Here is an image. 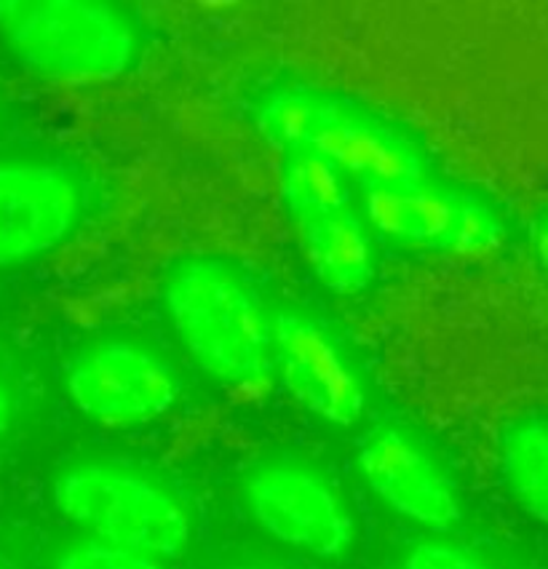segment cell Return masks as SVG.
<instances>
[{"mask_svg": "<svg viewBox=\"0 0 548 569\" xmlns=\"http://www.w3.org/2000/svg\"><path fill=\"white\" fill-rule=\"evenodd\" d=\"M9 422H11V401L6 396V390L0 388V436L9 431Z\"/></svg>", "mask_w": 548, "mask_h": 569, "instance_id": "cell-17", "label": "cell"}, {"mask_svg": "<svg viewBox=\"0 0 548 569\" xmlns=\"http://www.w3.org/2000/svg\"><path fill=\"white\" fill-rule=\"evenodd\" d=\"M54 569H167L163 561L102 540H83L57 556Z\"/></svg>", "mask_w": 548, "mask_h": 569, "instance_id": "cell-14", "label": "cell"}, {"mask_svg": "<svg viewBox=\"0 0 548 569\" xmlns=\"http://www.w3.org/2000/svg\"><path fill=\"white\" fill-rule=\"evenodd\" d=\"M262 131L289 153L308 150L367 190L426 182L428 156L401 126L323 91H283L260 110Z\"/></svg>", "mask_w": 548, "mask_h": 569, "instance_id": "cell-1", "label": "cell"}, {"mask_svg": "<svg viewBox=\"0 0 548 569\" xmlns=\"http://www.w3.org/2000/svg\"><path fill=\"white\" fill-rule=\"evenodd\" d=\"M308 260L323 283L338 292H359L375 270L372 230L351 211L300 222Z\"/></svg>", "mask_w": 548, "mask_h": 569, "instance_id": "cell-11", "label": "cell"}, {"mask_svg": "<svg viewBox=\"0 0 548 569\" xmlns=\"http://www.w3.org/2000/svg\"><path fill=\"white\" fill-rule=\"evenodd\" d=\"M351 184L340 169L308 150L289 153L281 169L283 201L300 217V222L348 211Z\"/></svg>", "mask_w": 548, "mask_h": 569, "instance_id": "cell-13", "label": "cell"}, {"mask_svg": "<svg viewBox=\"0 0 548 569\" xmlns=\"http://www.w3.org/2000/svg\"><path fill=\"white\" fill-rule=\"evenodd\" d=\"M359 471L382 506L422 529L445 532L464 519L458 487L420 441L386 426L359 445Z\"/></svg>", "mask_w": 548, "mask_h": 569, "instance_id": "cell-9", "label": "cell"}, {"mask_svg": "<svg viewBox=\"0 0 548 569\" xmlns=\"http://www.w3.org/2000/svg\"><path fill=\"white\" fill-rule=\"evenodd\" d=\"M86 209L83 184L49 161H0V268L54 251L76 233Z\"/></svg>", "mask_w": 548, "mask_h": 569, "instance_id": "cell-7", "label": "cell"}, {"mask_svg": "<svg viewBox=\"0 0 548 569\" xmlns=\"http://www.w3.org/2000/svg\"><path fill=\"white\" fill-rule=\"evenodd\" d=\"M273 363L289 396L329 426H353L365 412L359 375L321 327L283 316L273 327Z\"/></svg>", "mask_w": 548, "mask_h": 569, "instance_id": "cell-10", "label": "cell"}, {"mask_svg": "<svg viewBox=\"0 0 548 569\" xmlns=\"http://www.w3.org/2000/svg\"><path fill=\"white\" fill-rule=\"evenodd\" d=\"M532 247H535V257H538V262L548 270V209L538 217V222H535Z\"/></svg>", "mask_w": 548, "mask_h": 569, "instance_id": "cell-16", "label": "cell"}, {"mask_svg": "<svg viewBox=\"0 0 548 569\" xmlns=\"http://www.w3.org/2000/svg\"><path fill=\"white\" fill-rule=\"evenodd\" d=\"M247 508L276 542L316 559H338L353 542L346 502L308 468L289 462L260 468L247 485Z\"/></svg>", "mask_w": 548, "mask_h": 569, "instance_id": "cell-6", "label": "cell"}, {"mask_svg": "<svg viewBox=\"0 0 548 569\" xmlns=\"http://www.w3.org/2000/svg\"><path fill=\"white\" fill-rule=\"evenodd\" d=\"M365 222L386 241L426 251H477L500 238L490 207L428 182L367 190Z\"/></svg>", "mask_w": 548, "mask_h": 569, "instance_id": "cell-8", "label": "cell"}, {"mask_svg": "<svg viewBox=\"0 0 548 569\" xmlns=\"http://www.w3.org/2000/svg\"><path fill=\"white\" fill-rule=\"evenodd\" d=\"M500 479L514 502L538 525L548 527V420L514 422L498 445Z\"/></svg>", "mask_w": 548, "mask_h": 569, "instance_id": "cell-12", "label": "cell"}, {"mask_svg": "<svg viewBox=\"0 0 548 569\" xmlns=\"http://www.w3.org/2000/svg\"><path fill=\"white\" fill-rule=\"evenodd\" d=\"M163 308L185 353L222 386L249 388L273 367V327L249 283L217 260H190L163 283Z\"/></svg>", "mask_w": 548, "mask_h": 569, "instance_id": "cell-2", "label": "cell"}, {"mask_svg": "<svg viewBox=\"0 0 548 569\" xmlns=\"http://www.w3.org/2000/svg\"><path fill=\"white\" fill-rule=\"evenodd\" d=\"M405 569H492L485 559L447 540H426L407 553Z\"/></svg>", "mask_w": 548, "mask_h": 569, "instance_id": "cell-15", "label": "cell"}, {"mask_svg": "<svg viewBox=\"0 0 548 569\" xmlns=\"http://www.w3.org/2000/svg\"><path fill=\"white\" fill-rule=\"evenodd\" d=\"M68 393L99 426L134 428L175 407L180 377L153 350L134 342H99L70 363Z\"/></svg>", "mask_w": 548, "mask_h": 569, "instance_id": "cell-5", "label": "cell"}, {"mask_svg": "<svg viewBox=\"0 0 548 569\" xmlns=\"http://www.w3.org/2000/svg\"><path fill=\"white\" fill-rule=\"evenodd\" d=\"M64 519L110 542L158 561L180 559L190 546V519L182 502L148 476L110 462H83L54 485Z\"/></svg>", "mask_w": 548, "mask_h": 569, "instance_id": "cell-4", "label": "cell"}, {"mask_svg": "<svg viewBox=\"0 0 548 569\" xmlns=\"http://www.w3.org/2000/svg\"><path fill=\"white\" fill-rule=\"evenodd\" d=\"M0 38L19 62L54 78H116L140 51V28L97 0H3Z\"/></svg>", "mask_w": 548, "mask_h": 569, "instance_id": "cell-3", "label": "cell"}]
</instances>
